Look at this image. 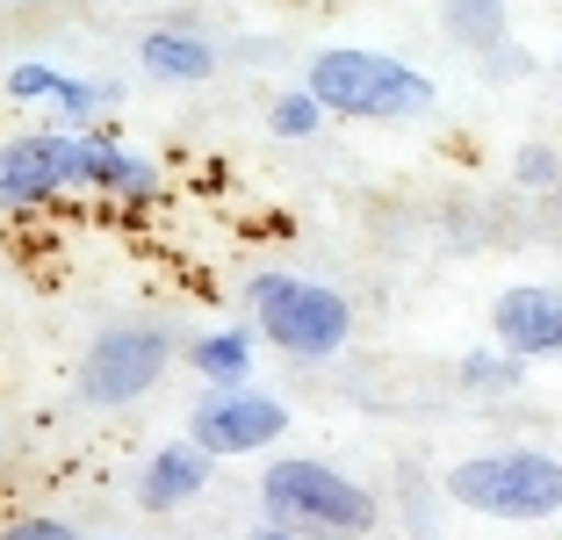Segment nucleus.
<instances>
[{"label": "nucleus", "instance_id": "nucleus-13", "mask_svg": "<svg viewBox=\"0 0 562 540\" xmlns=\"http://www.w3.org/2000/svg\"><path fill=\"white\" fill-rule=\"evenodd\" d=\"M440 30L462 50H497L505 44V0H440Z\"/></svg>", "mask_w": 562, "mask_h": 540}, {"label": "nucleus", "instance_id": "nucleus-7", "mask_svg": "<svg viewBox=\"0 0 562 540\" xmlns=\"http://www.w3.org/2000/svg\"><path fill=\"white\" fill-rule=\"evenodd\" d=\"M66 188H80V131H30L0 145V210H36Z\"/></svg>", "mask_w": 562, "mask_h": 540}, {"label": "nucleus", "instance_id": "nucleus-10", "mask_svg": "<svg viewBox=\"0 0 562 540\" xmlns=\"http://www.w3.org/2000/svg\"><path fill=\"white\" fill-rule=\"evenodd\" d=\"M80 188H101V195H123V202H151L159 195V166L123 151L116 137H87L80 131Z\"/></svg>", "mask_w": 562, "mask_h": 540}, {"label": "nucleus", "instance_id": "nucleus-19", "mask_svg": "<svg viewBox=\"0 0 562 540\" xmlns=\"http://www.w3.org/2000/svg\"><path fill=\"white\" fill-rule=\"evenodd\" d=\"M0 540H80V533H72L66 519H15Z\"/></svg>", "mask_w": 562, "mask_h": 540}, {"label": "nucleus", "instance_id": "nucleus-17", "mask_svg": "<svg viewBox=\"0 0 562 540\" xmlns=\"http://www.w3.org/2000/svg\"><path fill=\"white\" fill-rule=\"evenodd\" d=\"M513 180L533 188V195H555V188H562V151L555 145H519L513 151Z\"/></svg>", "mask_w": 562, "mask_h": 540}, {"label": "nucleus", "instance_id": "nucleus-14", "mask_svg": "<svg viewBox=\"0 0 562 540\" xmlns=\"http://www.w3.org/2000/svg\"><path fill=\"white\" fill-rule=\"evenodd\" d=\"M188 368L210 375V382H246L252 375V331L224 325V331H210V339H195L188 346Z\"/></svg>", "mask_w": 562, "mask_h": 540}, {"label": "nucleus", "instance_id": "nucleus-15", "mask_svg": "<svg viewBox=\"0 0 562 540\" xmlns=\"http://www.w3.org/2000/svg\"><path fill=\"white\" fill-rule=\"evenodd\" d=\"M317 123H325V101H317L311 87H289V94L267 109V131L274 137H317Z\"/></svg>", "mask_w": 562, "mask_h": 540}, {"label": "nucleus", "instance_id": "nucleus-5", "mask_svg": "<svg viewBox=\"0 0 562 540\" xmlns=\"http://www.w3.org/2000/svg\"><path fill=\"white\" fill-rule=\"evenodd\" d=\"M173 368V339L159 325H109L80 360V404L123 410L137 396H151V382Z\"/></svg>", "mask_w": 562, "mask_h": 540}, {"label": "nucleus", "instance_id": "nucleus-3", "mask_svg": "<svg viewBox=\"0 0 562 540\" xmlns=\"http://www.w3.org/2000/svg\"><path fill=\"white\" fill-rule=\"evenodd\" d=\"M447 497L483 511V519H513V526L555 519L562 511V461L541 454V447H491V454L447 469Z\"/></svg>", "mask_w": 562, "mask_h": 540}, {"label": "nucleus", "instance_id": "nucleus-18", "mask_svg": "<svg viewBox=\"0 0 562 540\" xmlns=\"http://www.w3.org/2000/svg\"><path fill=\"white\" fill-rule=\"evenodd\" d=\"M483 72H491V80H527L533 58L519 44H497V50H483Z\"/></svg>", "mask_w": 562, "mask_h": 540}, {"label": "nucleus", "instance_id": "nucleus-21", "mask_svg": "<svg viewBox=\"0 0 562 540\" xmlns=\"http://www.w3.org/2000/svg\"><path fill=\"white\" fill-rule=\"evenodd\" d=\"M555 216H562V188H555Z\"/></svg>", "mask_w": 562, "mask_h": 540}, {"label": "nucleus", "instance_id": "nucleus-2", "mask_svg": "<svg viewBox=\"0 0 562 540\" xmlns=\"http://www.w3.org/2000/svg\"><path fill=\"white\" fill-rule=\"evenodd\" d=\"M260 505L274 526H289L303 540H361L375 526V497L331 461H267Z\"/></svg>", "mask_w": 562, "mask_h": 540}, {"label": "nucleus", "instance_id": "nucleus-9", "mask_svg": "<svg viewBox=\"0 0 562 540\" xmlns=\"http://www.w3.org/2000/svg\"><path fill=\"white\" fill-rule=\"evenodd\" d=\"M210 469H216V454L202 440H173V447H159V454L145 461V475H137V505L145 511H173V505H188V497L210 483Z\"/></svg>", "mask_w": 562, "mask_h": 540}, {"label": "nucleus", "instance_id": "nucleus-8", "mask_svg": "<svg viewBox=\"0 0 562 540\" xmlns=\"http://www.w3.org/2000/svg\"><path fill=\"white\" fill-rule=\"evenodd\" d=\"M491 331H497V346L519 353V360L562 353V289H541V281H513V289H497Z\"/></svg>", "mask_w": 562, "mask_h": 540}, {"label": "nucleus", "instance_id": "nucleus-16", "mask_svg": "<svg viewBox=\"0 0 562 540\" xmlns=\"http://www.w3.org/2000/svg\"><path fill=\"white\" fill-rule=\"evenodd\" d=\"M462 390H513L519 382V353H505V346H483V353H462Z\"/></svg>", "mask_w": 562, "mask_h": 540}, {"label": "nucleus", "instance_id": "nucleus-1", "mask_svg": "<svg viewBox=\"0 0 562 540\" xmlns=\"http://www.w3.org/2000/svg\"><path fill=\"white\" fill-rule=\"evenodd\" d=\"M325 115H347V123H412V115H432V80L404 58H382V50H353L331 44L311 58L303 72Z\"/></svg>", "mask_w": 562, "mask_h": 540}, {"label": "nucleus", "instance_id": "nucleus-6", "mask_svg": "<svg viewBox=\"0 0 562 540\" xmlns=\"http://www.w3.org/2000/svg\"><path fill=\"white\" fill-rule=\"evenodd\" d=\"M281 432H289V404L267 396V390H252V382H210V396L188 410V440H202L216 461L260 454V447H274Z\"/></svg>", "mask_w": 562, "mask_h": 540}, {"label": "nucleus", "instance_id": "nucleus-4", "mask_svg": "<svg viewBox=\"0 0 562 540\" xmlns=\"http://www.w3.org/2000/svg\"><path fill=\"white\" fill-rule=\"evenodd\" d=\"M246 317L267 346H281V353H296V360L339 353L347 331H353L347 295L325 289V281H303V274H252L246 281Z\"/></svg>", "mask_w": 562, "mask_h": 540}, {"label": "nucleus", "instance_id": "nucleus-11", "mask_svg": "<svg viewBox=\"0 0 562 540\" xmlns=\"http://www.w3.org/2000/svg\"><path fill=\"white\" fill-rule=\"evenodd\" d=\"M137 58H145L151 80H173V87L216 80V44H210V36H195V30H145Z\"/></svg>", "mask_w": 562, "mask_h": 540}, {"label": "nucleus", "instance_id": "nucleus-20", "mask_svg": "<svg viewBox=\"0 0 562 540\" xmlns=\"http://www.w3.org/2000/svg\"><path fill=\"white\" fill-rule=\"evenodd\" d=\"M246 540H303V533H289V526H260V533H246Z\"/></svg>", "mask_w": 562, "mask_h": 540}, {"label": "nucleus", "instance_id": "nucleus-22", "mask_svg": "<svg viewBox=\"0 0 562 540\" xmlns=\"http://www.w3.org/2000/svg\"><path fill=\"white\" fill-rule=\"evenodd\" d=\"M555 66H562V58H555Z\"/></svg>", "mask_w": 562, "mask_h": 540}, {"label": "nucleus", "instance_id": "nucleus-12", "mask_svg": "<svg viewBox=\"0 0 562 540\" xmlns=\"http://www.w3.org/2000/svg\"><path fill=\"white\" fill-rule=\"evenodd\" d=\"M8 94H15V101H50V109L66 115L72 131H80L94 109H109V101H101V87L66 80V72L50 66V58H22V66H8Z\"/></svg>", "mask_w": 562, "mask_h": 540}]
</instances>
